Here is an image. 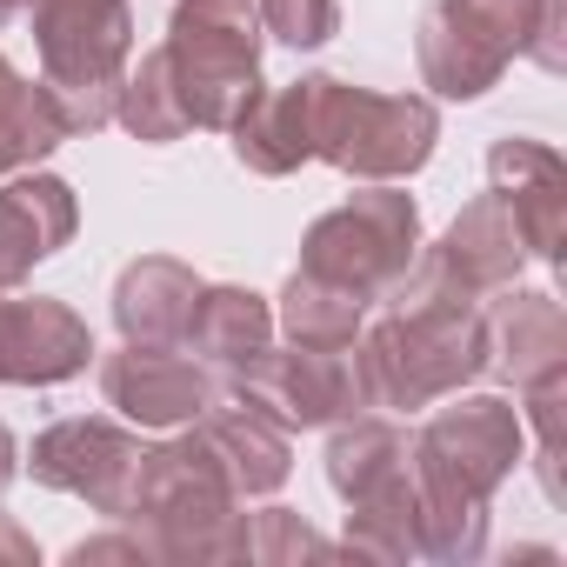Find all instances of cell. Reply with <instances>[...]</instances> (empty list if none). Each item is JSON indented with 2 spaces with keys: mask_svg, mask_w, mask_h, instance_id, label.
Masks as SVG:
<instances>
[{
  "mask_svg": "<svg viewBox=\"0 0 567 567\" xmlns=\"http://www.w3.org/2000/svg\"><path fill=\"white\" fill-rule=\"evenodd\" d=\"M41 54H48V101L61 127H101L114 114V68L127 54V8L121 0H41L34 8Z\"/></svg>",
  "mask_w": 567,
  "mask_h": 567,
  "instance_id": "7a4b0ae2",
  "label": "cell"
},
{
  "mask_svg": "<svg viewBox=\"0 0 567 567\" xmlns=\"http://www.w3.org/2000/svg\"><path fill=\"white\" fill-rule=\"evenodd\" d=\"M434 147V114L421 101L348 94L341 81H315V154L348 174H408Z\"/></svg>",
  "mask_w": 567,
  "mask_h": 567,
  "instance_id": "3957f363",
  "label": "cell"
},
{
  "mask_svg": "<svg viewBox=\"0 0 567 567\" xmlns=\"http://www.w3.org/2000/svg\"><path fill=\"white\" fill-rule=\"evenodd\" d=\"M494 181H501V194L507 200H520V207H534V220H527V240L540 247V254H554V207H560V167H554V154L547 147H501L494 154Z\"/></svg>",
  "mask_w": 567,
  "mask_h": 567,
  "instance_id": "8fae6325",
  "label": "cell"
},
{
  "mask_svg": "<svg viewBox=\"0 0 567 567\" xmlns=\"http://www.w3.org/2000/svg\"><path fill=\"white\" fill-rule=\"evenodd\" d=\"M61 134H68V127H61L54 101H48V94H34V87H21V81H14V68L0 61V167H21V161L48 154Z\"/></svg>",
  "mask_w": 567,
  "mask_h": 567,
  "instance_id": "7c38bea8",
  "label": "cell"
},
{
  "mask_svg": "<svg viewBox=\"0 0 567 567\" xmlns=\"http://www.w3.org/2000/svg\"><path fill=\"white\" fill-rule=\"evenodd\" d=\"M14 8H21V0H0V21H8V14H14Z\"/></svg>",
  "mask_w": 567,
  "mask_h": 567,
  "instance_id": "2e32d148",
  "label": "cell"
},
{
  "mask_svg": "<svg viewBox=\"0 0 567 567\" xmlns=\"http://www.w3.org/2000/svg\"><path fill=\"white\" fill-rule=\"evenodd\" d=\"M107 394H114L127 414H141V421H181V414L200 408L194 368H174V361H161V354H121V361L107 368Z\"/></svg>",
  "mask_w": 567,
  "mask_h": 567,
  "instance_id": "9c48e42d",
  "label": "cell"
},
{
  "mask_svg": "<svg viewBox=\"0 0 567 567\" xmlns=\"http://www.w3.org/2000/svg\"><path fill=\"white\" fill-rule=\"evenodd\" d=\"M408 247H414V207L401 194H361L354 207H341V214H328L315 227L308 274L334 280L348 295H368V288H381V280L401 274Z\"/></svg>",
  "mask_w": 567,
  "mask_h": 567,
  "instance_id": "5b68a950",
  "label": "cell"
},
{
  "mask_svg": "<svg viewBox=\"0 0 567 567\" xmlns=\"http://www.w3.org/2000/svg\"><path fill=\"white\" fill-rule=\"evenodd\" d=\"M540 0H441L421 34V68L441 94H481L501 61L534 34Z\"/></svg>",
  "mask_w": 567,
  "mask_h": 567,
  "instance_id": "277c9868",
  "label": "cell"
},
{
  "mask_svg": "<svg viewBox=\"0 0 567 567\" xmlns=\"http://www.w3.org/2000/svg\"><path fill=\"white\" fill-rule=\"evenodd\" d=\"M354 315H361V295L334 288V280H321V274H301L288 288V328L301 341H348Z\"/></svg>",
  "mask_w": 567,
  "mask_h": 567,
  "instance_id": "4fadbf2b",
  "label": "cell"
},
{
  "mask_svg": "<svg viewBox=\"0 0 567 567\" xmlns=\"http://www.w3.org/2000/svg\"><path fill=\"white\" fill-rule=\"evenodd\" d=\"M267 21L280 41H295V48H315L334 34V0H267Z\"/></svg>",
  "mask_w": 567,
  "mask_h": 567,
  "instance_id": "9a60e30c",
  "label": "cell"
},
{
  "mask_svg": "<svg viewBox=\"0 0 567 567\" xmlns=\"http://www.w3.org/2000/svg\"><path fill=\"white\" fill-rule=\"evenodd\" d=\"M441 260H447V267H461L467 280H507V274L520 267V234L507 227L501 200L467 207V214L454 220V234H447V254H441Z\"/></svg>",
  "mask_w": 567,
  "mask_h": 567,
  "instance_id": "30bf717a",
  "label": "cell"
},
{
  "mask_svg": "<svg viewBox=\"0 0 567 567\" xmlns=\"http://www.w3.org/2000/svg\"><path fill=\"white\" fill-rule=\"evenodd\" d=\"M87 361V334L54 301H0V381H61Z\"/></svg>",
  "mask_w": 567,
  "mask_h": 567,
  "instance_id": "8992f818",
  "label": "cell"
},
{
  "mask_svg": "<svg viewBox=\"0 0 567 567\" xmlns=\"http://www.w3.org/2000/svg\"><path fill=\"white\" fill-rule=\"evenodd\" d=\"M214 354H227V361H240V354H260V341H267V315H260V301L254 295H207L200 301V321H187Z\"/></svg>",
  "mask_w": 567,
  "mask_h": 567,
  "instance_id": "5bb4252c",
  "label": "cell"
},
{
  "mask_svg": "<svg viewBox=\"0 0 567 567\" xmlns=\"http://www.w3.org/2000/svg\"><path fill=\"white\" fill-rule=\"evenodd\" d=\"M74 227V194L61 181H21L0 194V288L21 280L41 254H54Z\"/></svg>",
  "mask_w": 567,
  "mask_h": 567,
  "instance_id": "52a82bcc",
  "label": "cell"
},
{
  "mask_svg": "<svg viewBox=\"0 0 567 567\" xmlns=\"http://www.w3.org/2000/svg\"><path fill=\"white\" fill-rule=\"evenodd\" d=\"M181 121L234 127L254 107V8L247 0H181L174 48L161 54Z\"/></svg>",
  "mask_w": 567,
  "mask_h": 567,
  "instance_id": "6da1fadb",
  "label": "cell"
},
{
  "mask_svg": "<svg viewBox=\"0 0 567 567\" xmlns=\"http://www.w3.org/2000/svg\"><path fill=\"white\" fill-rule=\"evenodd\" d=\"M194 321V280L174 260H147L121 280V328L134 341H174Z\"/></svg>",
  "mask_w": 567,
  "mask_h": 567,
  "instance_id": "ba28073f",
  "label": "cell"
}]
</instances>
